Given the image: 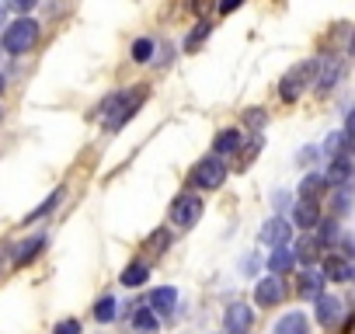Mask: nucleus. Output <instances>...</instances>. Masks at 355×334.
<instances>
[{
  "instance_id": "1",
  "label": "nucleus",
  "mask_w": 355,
  "mask_h": 334,
  "mask_svg": "<svg viewBox=\"0 0 355 334\" xmlns=\"http://www.w3.org/2000/svg\"><path fill=\"white\" fill-rule=\"evenodd\" d=\"M35 39H39V25L32 18H21V21H15V25L4 28V49L15 53V56L28 53L35 46Z\"/></svg>"
},
{
  "instance_id": "2",
  "label": "nucleus",
  "mask_w": 355,
  "mask_h": 334,
  "mask_svg": "<svg viewBox=\"0 0 355 334\" xmlns=\"http://www.w3.org/2000/svg\"><path fill=\"white\" fill-rule=\"evenodd\" d=\"M227 182V164H223V157H206V160H199L196 164V171H192V185L196 188H206V192H213V188H220Z\"/></svg>"
},
{
  "instance_id": "3",
  "label": "nucleus",
  "mask_w": 355,
  "mask_h": 334,
  "mask_svg": "<svg viewBox=\"0 0 355 334\" xmlns=\"http://www.w3.org/2000/svg\"><path fill=\"white\" fill-rule=\"evenodd\" d=\"M313 73H317V60L293 67V70L282 77V87H279L282 101H296V98L303 94V87H306V84H313Z\"/></svg>"
},
{
  "instance_id": "4",
  "label": "nucleus",
  "mask_w": 355,
  "mask_h": 334,
  "mask_svg": "<svg viewBox=\"0 0 355 334\" xmlns=\"http://www.w3.org/2000/svg\"><path fill=\"white\" fill-rule=\"evenodd\" d=\"M202 216V199L199 195H178L171 206V223L178 227H196Z\"/></svg>"
},
{
  "instance_id": "5",
  "label": "nucleus",
  "mask_w": 355,
  "mask_h": 334,
  "mask_svg": "<svg viewBox=\"0 0 355 334\" xmlns=\"http://www.w3.org/2000/svg\"><path fill=\"white\" fill-rule=\"evenodd\" d=\"M352 178H355V160L348 153H334L331 164H327V171H324V182L331 188H345Z\"/></svg>"
},
{
  "instance_id": "6",
  "label": "nucleus",
  "mask_w": 355,
  "mask_h": 334,
  "mask_svg": "<svg viewBox=\"0 0 355 334\" xmlns=\"http://www.w3.org/2000/svg\"><path fill=\"white\" fill-rule=\"evenodd\" d=\"M223 327H227V334H251V327H254L251 306L248 303H230L227 313H223Z\"/></svg>"
},
{
  "instance_id": "7",
  "label": "nucleus",
  "mask_w": 355,
  "mask_h": 334,
  "mask_svg": "<svg viewBox=\"0 0 355 334\" xmlns=\"http://www.w3.org/2000/svg\"><path fill=\"white\" fill-rule=\"evenodd\" d=\"M338 77H341V60H338V56H324V60H317V73H313V87H317V94H327V91L338 84Z\"/></svg>"
},
{
  "instance_id": "8",
  "label": "nucleus",
  "mask_w": 355,
  "mask_h": 334,
  "mask_svg": "<svg viewBox=\"0 0 355 334\" xmlns=\"http://www.w3.org/2000/svg\"><path fill=\"white\" fill-rule=\"evenodd\" d=\"M282 299H286V282L279 275H268L254 285V303L258 306H279Z\"/></svg>"
},
{
  "instance_id": "9",
  "label": "nucleus",
  "mask_w": 355,
  "mask_h": 334,
  "mask_svg": "<svg viewBox=\"0 0 355 334\" xmlns=\"http://www.w3.org/2000/svg\"><path fill=\"white\" fill-rule=\"evenodd\" d=\"M261 244H272V247H286L289 244V237H293V227H289V220H282V216H275V220H268L265 227H261Z\"/></svg>"
},
{
  "instance_id": "10",
  "label": "nucleus",
  "mask_w": 355,
  "mask_h": 334,
  "mask_svg": "<svg viewBox=\"0 0 355 334\" xmlns=\"http://www.w3.org/2000/svg\"><path fill=\"white\" fill-rule=\"evenodd\" d=\"M293 223H296L300 230H313V227L320 223V202H317V199H300V202L293 206Z\"/></svg>"
},
{
  "instance_id": "11",
  "label": "nucleus",
  "mask_w": 355,
  "mask_h": 334,
  "mask_svg": "<svg viewBox=\"0 0 355 334\" xmlns=\"http://www.w3.org/2000/svg\"><path fill=\"white\" fill-rule=\"evenodd\" d=\"M313 303H317V324H320V327H334V324L341 320V310H345V306H341V299H338V296L320 292Z\"/></svg>"
},
{
  "instance_id": "12",
  "label": "nucleus",
  "mask_w": 355,
  "mask_h": 334,
  "mask_svg": "<svg viewBox=\"0 0 355 334\" xmlns=\"http://www.w3.org/2000/svg\"><path fill=\"white\" fill-rule=\"evenodd\" d=\"M42 247H46V234H35V237H28V240H21V244L15 247V254H11V261H15V268H25L28 261H35Z\"/></svg>"
},
{
  "instance_id": "13",
  "label": "nucleus",
  "mask_w": 355,
  "mask_h": 334,
  "mask_svg": "<svg viewBox=\"0 0 355 334\" xmlns=\"http://www.w3.org/2000/svg\"><path fill=\"white\" fill-rule=\"evenodd\" d=\"M352 261L345 258V254H331L327 261H324V268H320V275L327 279V282H352Z\"/></svg>"
},
{
  "instance_id": "14",
  "label": "nucleus",
  "mask_w": 355,
  "mask_h": 334,
  "mask_svg": "<svg viewBox=\"0 0 355 334\" xmlns=\"http://www.w3.org/2000/svg\"><path fill=\"white\" fill-rule=\"evenodd\" d=\"M174 303H178V289H174V285H160V289H153L150 299H146V306H150L153 313H160V317H171V313H174Z\"/></svg>"
},
{
  "instance_id": "15",
  "label": "nucleus",
  "mask_w": 355,
  "mask_h": 334,
  "mask_svg": "<svg viewBox=\"0 0 355 334\" xmlns=\"http://www.w3.org/2000/svg\"><path fill=\"white\" fill-rule=\"evenodd\" d=\"M324 282H327V279H324L317 268H306V272L300 275V282H296V292H300L303 299H317V296L324 292Z\"/></svg>"
},
{
  "instance_id": "16",
  "label": "nucleus",
  "mask_w": 355,
  "mask_h": 334,
  "mask_svg": "<svg viewBox=\"0 0 355 334\" xmlns=\"http://www.w3.org/2000/svg\"><path fill=\"white\" fill-rule=\"evenodd\" d=\"M272 334H310V320L300 310H293V313L279 317V324L272 327Z\"/></svg>"
},
{
  "instance_id": "17",
  "label": "nucleus",
  "mask_w": 355,
  "mask_h": 334,
  "mask_svg": "<svg viewBox=\"0 0 355 334\" xmlns=\"http://www.w3.org/2000/svg\"><path fill=\"white\" fill-rule=\"evenodd\" d=\"M268 268H272V275H286V272H293L296 268V254H293V247L286 244V247H275L272 254H268Z\"/></svg>"
},
{
  "instance_id": "18",
  "label": "nucleus",
  "mask_w": 355,
  "mask_h": 334,
  "mask_svg": "<svg viewBox=\"0 0 355 334\" xmlns=\"http://www.w3.org/2000/svg\"><path fill=\"white\" fill-rule=\"evenodd\" d=\"M234 150H241V132H237V129H223V132L213 139V153H216V157H227V153H234Z\"/></svg>"
},
{
  "instance_id": "19",
  "label": "nucleus",
  "mask_w": 355,
  "mask_h": 334,
  "mask_svg": "<svg viewBox=\"0 0 355 334\" xmlns=\"http://www.w3.org/2000/svg\"><path fill=\"white\" fill-rule=\"evenodd\" d=\"M320 247H324V244H320L317 237H303V240L296 244V251H293V254H296V261H303V265H313V261L320 258Z\"/></svg>"
},
{
  "instance_id": "20",
  "label": "nucleus",
  "mask_w": 355,
  "mask_h": 334,
  "mask_svg": "<svg viewBox=\"0 0 355 334\" xmlns=\"http://www.w3.org/2000/svg\"><path fill=\"white\" fill-rule=\"evenodd\" d=\"M132 327H136L139 334H153V331H157V313H153L150 306H136V313H132Z\"/></svg>"
},
{
  "instance_id": "21",
  "label": "nucleus",
  "mask_w": 355,
  "mask_h": 334,
  "mask_svg": "<svg viewBox=\"0 0 355 334\" xmlns=\"http://www.w3.org/2000/svg\"><path fill=\"white\" fill-rule=\"evenodd\" d=\"M327 188V182H324V175H306L303 182H300V195L303 199H317L320 202V192Z\"/></svg>"
},
{
  "instance_id": "22",
  "label": "nucleus",
  "mask_w": 355,
  "mask_h": 334,
  "mask_svg": "<svg viewBox=\"0 0 355 334\" xmlns=\"http://www.w3.org/2000/svg\"><path fill=\"white\" fill-rule=\"evenodd\" d=\"M143 282H146V265H143V261H132V265L122 272V285L132 289V285H143Z\"/></svg>"
},
{
  "instance_id": "23",
  "label": "nucleus",
  "mask_w": 355,
  "mask_h": 334,
  "mask_svg": "<svg viewBox=\"0 0 355 334\" xmlns=\"http://www.w3.org/2000/svg\"><path fill=\"white\" fill-rule=\"evenodd\" d=\"M94 320H101V324L115 320V299H112V296H101V299L94 303Z\"/></svg>"
},
{
  "instance_id": "24",
  "label": "nucleus",
  "mask_w": 355,
  "mask_h": 334,
  "mask_svg": "<svg viewBox=\"0 0 355 334\" xmlns=\"http://www.w3.org/2000/svg\"><path fill=\"white\" fill-rule=\"evenodd\" d=\"M209 32H213V28H209V21H199V25H196V32L185 39V49H189V53H192V49H199V46L209 39Z\"/></svg>"
},
{
  "instance_id": "25",
  "label": "nucleus",
  "mask_w": 355,
  "mask_h": 334,
  "mask_svg": "<svg viewBox=\"0 0 355 334\" xmlns=\"http://www.w3.org/2000/svg\"><path fill=\"white\" fill-rule=\"evenodd\" d=\"M150 56H153V42H150V39H136V42H132V60H136V63H146Z\"/></svg>"
},
{
  "instance_id": "26",
  "label": "nucleus",
  "mask_w": 355,
  "mask_h": 334,
  "mask_svg": "<svg viewBox=\"0 0 355 334\" xmlns=\"http://www.w3.org/2000/svg\"><path fill=\"white\" fill-rule=\"evenodd\" d=\"M60 199H63V188H56V192H53V195H49V199H46V202H42V206H39V209H35L32 216H28V220H39V216H46V213H53V209L60 206Z\"/></svg>"
},
{
  "instance_id": "27",
  "label": "nucleus",
  "mask_w": 355,
  "mask_h": 334,
  "mask_svg": "<svg viewBox=\"0 0 355 334\" xmlns=\"http://www.w3.org/2000/svg\"><path fill=\"white\" fill-rule=\"evenodd\" d=\"M171 244V237L164 234V230H153L150 234V240H146V251H153V254H164V247Z\"/></svg>"
},
{
  "instance_id": "28",
  "label": "nucleus",
  "mask_w": 355,
  "mask_h": 334,
  "mask_svg": "<svg viewBox=\"0 0 355 334\" xmlns=\"http://www.w3.org/2000/svg\"><path fill=\"white\" fill-rule=\"evenodd\" d=\"M320 244H334L338 240V223L334 220H327V223H320V237H317Z\"/></svg>"
},
{
  "instance_id": "29",
  "label": "nucleus",
  "mask_w": 355,
  "mask_h": 334,
  "mask_svg": "<svg viewBox=\"0 0 355 334\" xmlns=\"http://www.w3.org/2000/svg\"><path fill=\"white\" fill-rule=\"evenodd\" d=\"M53 334H80V320L67 317V320H60V324L53 327Z\"/></svg>"
},
{
  "instance_id": "30",
  "label": "nucleus",
  "mask_w": 355,
  "mask_h": 334,
  "mask_svg": "<svg viewBox=\"0 0 355 334\" xmlns=\"http://www.w3.org/2000/svg\"><path fill=\"white\" fill-rule=\"evenodd\" d=\"M341 139H345V132H331L327 143H324V153H338L341 150Z\"/></svg>"
},
{
  "instance_id": "31",
  "label": "nucleus",
  "mask_w": 355,
  "mask_h": 334,
  "mask_svg": "<svg viewBox=\"0 0 355 334\" xmlns=\"http://www.w3.org/2000/svg\"><path fill=\"white\" fill-rule=\"evenodd\" d=\"M345 139L352 143V150H355V108L348 112V118H345Z\"/></svg>"
},
{
  "instance_id": "32",
  "label": "nucleus",
  "mask_w": 355,
  "mask_h": 334,
  "mask_svg": "<svg viewBox=\"0 0 355 334\" xmlns=\"http://www.w3.org/2000/svg\"><path fill=\"white\" fill-rule=\"evenodd\" d=\"M261 143H265V139H261V136H251V146H248V150H244V164H251V160H254V153H258V150H261Z\"/></svg>"
},
{
  "instance_id": "33",
  "label": "nucleus",
  "mask_w": 355,
  "mask_h": 334,
  "mask_svg": "<svg viewBox=\"0 0 355 334\" xmlns=\"http://www.w3.org/2000/svg\"><path fill=\"white\" fill-rule=\"evenodd\" d=\"M248 122H251V125H254V129H261V125H265V122H268V115H265V112H261V108H251V115H248Z\"/></svg>"
},
{
  "instance_id": "34",
  "label": "nucleus",
  "mask_w": 355,
  "mask_h": 334,
  "mask_svg": "<svg viewBox=\"0 0 355 334\" xmlns=\"http://www.w3.org/2000/svg\"><path fill=\"white\" fill-rule=\"evenodd\" d=\"M35 4H39V0H8V8H15V11H21V15L32 11Z\"/></svg>"
},
{
  "instance_id": "35",
  "label": "nucleus",
  "mask_w": 355,
  "mask_h": 334,
  "mask_svg": "<svg viewBox=\"0 0 355 334\" xmlns=\"http://www.w3.org/2000/svg\"><path fill=\"white\" fill-rule=\"evenodd\" d=\"M244 4V0H220V15H230V11H237Z\"/></svg>"
},
{
  "instance_id": "36",
  "label": "nucleus",
  "mask_w": 355,
  "mask_h": 334,
  "mask_svg": "<svg viewBox=\"0 0 355 334\" xmlns=\"http://www.w3.org/2000/svg\"><path fill=\"white\" fill-rule=\"evenodd\" d=\"M317 153H320L317 146H306V150H300V164H310V160H313Z\"/></svg>"
},
{
  "instance_id": "37",
  "label": "nucleus",
  "mask_w": 355,
  "mask_h": 334,
  "mask_svg": "<svg viewBox=\"0 0 355 334\" xmlns=\"http://www.w3.org/2000/svg\"><path fill=\"white\" fill-rule=\"evenodd\" d=\"M334 209H338V213H341V209H352V199H348V195H345V199H334Z\"/></svg>"
},
{
  "instance_id": "38",
  "label": "nucleus",
  "mask_w": 355,
  "mask_h": 334,
  "mask_svg": "<svg viewBox=\"0 0 355 334\" xmlns=\"http://www.w3.org/2000/svg\"><path fill=\"white\" fill-rule=\"evenodd\" d=\"M0 28H4V8H0Z\"/></svg>"
},
{
  "instance_id": "39",
  "label": "nucleus",
  "mask_w": 355,
  "mask_h": 334,
  "mask_svg": "<svg viewBox=\"0 0 355 334\" xmlns=\"http://www.w3.org/2000/svg\"><path fill=\"white\" fill-rule=\"evenodd\" d=\"M0 91H4V77H0Z\"/></svg>"
},
{
  "instance_id": "40",
  "label": "nucleus",
  "mask_w": 355,
  "mask_h": 334,
  "mask_svg": "<svg viewBox=\"0 0 355 334\" xmlns=\"http://www.w3.org/2000/svg\"><path fill=\"white\" fill-rule=\"evenodd\" d=\"M352 279H355V268H352Z\"/></svg>"
}]
</instances>
